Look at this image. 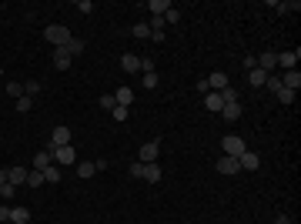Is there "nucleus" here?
Here are the masks:
<instances>
[{
	"instance_id": "obj_1",
	"label": "nucleus",
	"mask_w": 301,
	"mask_h": 224,
	"mask_svg": "<svg viewBox=\"0 0 301 224\" xmlns=\"http://www.w3.org/2000/svg\"><path fill=\"white\" fill-rule=\"evenodd\" d=\"M44 37L54 44V47H67L70 41V30L64 27V24H50V27H44Z\"/></svg>"
},
{
	"instance_id": "obj_2",
	"label": "nucleus",
	"mask_w": 301,
	"mask_h": 224,
	"mask_svg": "<svg viewBox=\"0 0 301 224\" xmlns=\"http://www.w3.org/2000/svg\"><path fill=\"white\" fill-rule=\"evenodd\" d=\"M221 147H224V157H241L248 151V144L238 137V134H228V137L221 140Z\"/></svg>"
},
{
	"instance_id": "obj_3",
	"label": "nucleus",
	"mask_w": 301,
	"mask_h": 224,
	"mask_svg": "<svg viewBox=\"0 0 301 224\" xmlns=\"http://www.w3.org/2000/svg\"><path fill=\"white\" fill-rule=\"evenodd\" d=\"M157 154H161V140H148V144H141L137 161L141 164H157Z\"/></svg>"
},
{
	"instance_id": "obj_4",
	"label": "nucleus",
	"mask_w": 301,
	"mask_h": 224,
	"mask_svg": "<svg viewBox=\"0 0 301 224\" xmlns=\"http://www.w3.org/2000/svg\"><path fill=\"white\" fill-rule=\"evenodd\" d=\"M70 144V127H54V134H50V144H47V151L54 154V147H64Z\"/></svg>"
},
{
	"instance_id": "obj_5",
	"label": "nucleus",
	"mask_w": 301,
	"mask_h": 224,
	"mask_svg": "<svg viewBox=\"0 0 301 224\" xmlns=\"http://www.w3.org/2000/svg\"><path fill=\"white\" fill-rule=\"evenodd\" d=\"M298 57H301L298 47H295V50H281V54H278V67H281V70H295Z\"/></svg>"
},
{
	"instance_id": "obj_6",
	"label": "nucleus",
	"mask_w": 301,
	"mask_h": 224,
	"mask_svg": "<svg viewBox=\"0 0 301 224\" xmlns=\"http://www.w3.org/2000/svg\"><path fill=\"white\" fill-rule=\"evenodd\" d=\"M54 161H57V164H74L77 154H74V147H70V144H64V147H54Z\"/></svg>"
},
{
	"instance_id": "obj_7",
	"label": "nucleus",
	"mask_w": 301,
	"mask_h": 224,
	"mask_svg": "<svg viewBox=\"0 0 301 224\" xmlns=\"http://www.w3.org/2000/svg\"><path fill=\"white\" fill-rule=\"evenodd\" d=\"M238 164H241V171H258L261 168V157L254 154V151H245V154L238 157Z\"/></svg>"
},
{
	"instance_id": "obj_8",
	"label": "nucleus",
	"mask_w": 301,
	"mask_h": 224,
	"mask_svg": "<svg viewBox=\"0 0 301 224\" xmlns=\"http://www.w3.org/2000/svg\"><path fill=\"white\" fill-rule=\"evenodd\" d=\"M114 100H117V107H127V111H131V104H134V90H131V87H117V90H114Z\"/></svg>"
},
{
	"instance_id": "obj_9",
	"label": "nucleus",
	"mask_w": 301,
	"mask_h": 224,
	"mask_svg": "<svg viewBox=\"0 0 301 224\" xmlns=\"http://www.w3.org/2000/svg\"><path fill=\"white\" fill-rule=\"evenodd\" d=\"M258 67L264 70V74H271V70L278 67V54H274V50H264V54H258Z\"/></svg>"
},
{
	"instance_id": "obj_10",
	"label": "nucleus",
	"mask_w": 301,
	"mask_h": 224,
	"mask_svg": "<svg viewBox=\"0 0 301 224\" xmlns=\"http://www.w3.org/2000/svg\"><path fill=\"white\" fill-rule=\"evenodd\" d=\"M281 87H288V90H298V87H301L298 67H295V70H285V74H281Z\"/></svg>"
},
{
	"instance_id": "obj_11",
	"label": "nucleus",
	"mask_w": 301,
	"mask_h": 224,
	"mask_svg": "<svg viewBox=\"0 0 301 224\" xmlns=\"http://www.w3.org/2000/svg\"><path fill=\"white\" fill-rule=\"evenodd\" d=\"M204 107H207L211 114H221L224 100H221V94H218V90H207V94H204Z\"/></svg>"
},
{
	"instance_id": "obj_12",
	"label": "nucleus",
	"mask_w": 301,
	"mask_h": 224,
	"mask_svg": "<svg viewBox=\"0 0 301 224\" xmlns=\"http://www.w3.org/2000/svg\"><path fill=\"white\" fill-rule=\"evenodd\" d=\"M174 3L171 0H148V10H150V17H164L167 10H171Z\"/></svg>"
},
{
	"instance_id": "obj_13",
	"label": "nucleus",
	"mask_w": 301,
	"mask_h": 224,
	"mask_svg": "<svg viewBox=\"0 0 301 224\" xmlns=\"http://www.w3.org/2000/svg\"><path fill=\"white\" fill-rule=\"evenodd\" d=\"M121 70L124 74H137V70H141V57L137 54H124L121 57Z\"/></svg>"
},
{
	"instance_id": "obj_14",
	"label": "nucleus",
	"mask_w": 301,
	"mask_h": 224,
	"mask_svg": "<svg viewBox=\"0 0 301 224\" xmlns=\"http://www.w3.org/2000/svg\"><path fill=\"white\" fill-rule=\"evenodd\" d=\"M141 181L161 184V164H144V174H141Z\"/></svg>"
},
{
	"instance_id": "obj_15",
	"label": "nucleus",
	"mask_w": 301,
	"mask_h": 224,
	"mask_svg": "<svg viewBox=\"0 0 301 224\" xmlns=\"http://www.w3.org/2000/svg\"><path fill=\"white\" fill-rule=\"evenodd\" d=\"M7 181L20 187V184H27V168H7Z\"/></svg>"
},
{
	"instance_id": "obj_16",
	"label": "nucleus",
	"mask_w": 301,
	"mask_h": 224,
	"mask_svg": "<svg viewBox=\"0 0 301 224\" xmlns=\"http://www.w3.org/2000/svg\"><path fill=\"white\" fill-rule=\"evenodd\" d=\"M70 60H74V57H70L64 47H54V67H57V70H67Z\"/></svg>"
},
{
	"instance_id": "obj_17",
	"label": "nucleus",
	"mask_w": 301,
	"mask_h": 224,
	"mask_svg": "<svg viewBox=\"0 0 301 224\" xmlns=\"http://www.w3.org/2000/svg\"><path fill=\"white\" fill-rule=\"evenodd\" d=\"M207 87H211V90H224V87H228V74H224V70H214V74L207 77Z\"/></svg>"
},
{
	"instance_id": "obj_18",
	"label": "nucleus",
	"mask_w": 301,
	"mask_h": 224,
	"mask_svg": "<svg viewBox=\"0 0 301 224\" xmlns=\"http://www.w3.org/2000/svg\"><path fill=\"white\" fill-rule=\"evenodd\" d=\"M218 171H221V174H238L241 164H238V157H221V161H218Z\"/></svg>"
},
{
	"instance_id": "obj_19",
	"label": "nucleus",
	"mask_w": 301,
	"mask_h": 224,
	"mask_svg": "<svg viewBox=\"0 0 301 224\" xmlns=\"http://www.w3.org/2000/svg\"><path fill=\"white\" fill-rule=\"evenodd\" d=\"M50 164H54V154H50V151L34 154V171H44V168H50Z\"/></svg>"
},
{
	"instance_id": "obj_20",
	"label": "nucleus",
	"mask_w": 301,
	"mask_h": 224,
	"mask_svg": "<svg viewBox=\"0 0 301 224\" xmlns=\"http://www.w3.org/2000/svg\"><path fill=\"white\" fill-rule=\"evenodd\" d=\"M221 117H224V121H238V117H241V100H238V104H224V107H221Z\"/></svg>"
},
{
	"instance_id": "obj_21",
	"label": "nucleus",
	"mask_w": 301,
	"mask_h": 224,
	"mask_svg": "<svg viewBox=\"0 0 301 224\" xmlns=\"http://www.w3.org/2000/svg\"><path fill=\"white\" fill-rule=\"evenodd\" d=\"M264 81H268V74H264L261 67L248 70V84H251V87H264Z\"/></svg>"
},
{
	"instance_id": "obj_22",
	"label": "nucleus",
	"mask_w": 301,
	"mask_h": 224,
	"mask_svg": "<svg viewBox=\"0 0 301 224\" xmlns=\"http://www.w3.org/2000/svg\"><path fill=\"white\" fill-rule=\"evenodd\" d=\"M84 47H87V44H84L81 37H70V41H67V47H64V50H67L70 57H81V54H84Z\"/></svg>"
},
{
	"instance_id": "obj_23",
	"label": "nucleus",
	"mask_w": 301,
	"mask_h": 224,
	"mask_svg": "<svg viewBox=\"0 0 301 224\" xmlns=\"http://www.w3.org/2000/svg\"><path fill=\"white\" fill-rule=\"evenodd\" d=\"M27 221H30L27 208H10V224H27Z\"/></svg>"
},
{
	"instance_id": "obj_24",
	"label": "nucleus",
	"mask_w": 301,
	"mask_h": 224,
	"mask_svg": "<svg viewBox=\"0 0 301 224\" xmlns=\"http://www.w3.org/2000/svg\"><path fill=\"white\" fill-rule=\"evenodd\" d=\"M271 7H274V10H281V14H291V10H301V3H298V0H285V3H278V0H274Z\"/></svg>"
},
{
	"instance_id": "obj_25",
	"label": "nucleus",
	"mask_w": 301,
	"mask_h": 224,
	"mask_svg": "<svg viewBox=\"0 0 301 224\" xmlns=\"http://www.w3.org/2000/svg\"><path fill=\"white\" fill-rule=\"evenodd\" d=\"M41 184H47L44 181V171H27V187H41Z\"/></svg>"
},
{
	"instance_id": "obj_26",
	"label": "nucleus",
	"mask_w": 301,
	"mask_h": 224,
	"mask_svg": "<svg viewBox=\"0 0 301 224\" xmlns=\"http://www.w3.org/2000/svg\"><path fill=\"white\" fill-rule=\"evenodd\" d=\"M274 97L281 100V104H285V107H291V104H295V90H288V87H281V90H278V94H274Z\"/></svg>"
},
{
	"instance_id": "obj_27",
	"label": "nucleus",
	"mask_w": 301,
	"mask_h": 224,
	"mask_svg": "<svg viewBox=\"0 0 301 224\" xmlns=\"http://www.w3.org/2000/svg\"><path fill=\"white\" fill-rule=\"evenodd\" d=\"M218 94H221V100H224V104H238V90H234L231 84L224 87V90H218Z\"/></svg>"
},
{
	"instance_id": "obj_28",
	"label": "nucleus",
	"mask_w": 301,
	"mask_h": 224,
	"mask_svg": "<svg viewBox=\"0 0 301 224\" xmlns=\"http://www.w3.org/2000/svg\"><path fill=\"white\" fill-rule=\"evenodd\" d=\"M131 34H134L137 41H150V27H148V24H134V30H131Z\"/></svg>"
},
{
	"instance_id": "obj_29",
	"label": "nucleus",
	"mask_w": 301,
	"mask_h": 224,
	"mask_svg": "<svg viewBox=\"0 0 301 224\" xmlns=\"http://www.w3.org/2000/svg\"><path fill=\"white\" fill-rule=\"evenodd\" d=\"M7 94H10L14 100H20L24 97V84H20V81H10V84H7Z\"/></svg>"
},
{
	"instance_id": "obj_30",
	"label": "nucleus",
	"mask_w": 301,
	"mask_h": 224,
	"mask_svg": "<svg viewBox=\"0 0 301 224\" xmlns=\"http://www.w3.org/2000/svg\"><path fill=\"white\" fill-rule=\"evenodd\" d=\"M97 168L91 164V161H81V168H77V178H94Z\"/></svg>"
},
{
	"instance_id": "obj_31",
	"label": "nucleus",
	"mask_w": 301,
	"mask_h": 224,
	"mask_svg": "<svg viewBox=\"0 0 301 224\" xmlns=\"http://www.w3.org/2000/svg\"><path fill=\"white\" fill-rule=\"evenodd\" d=\"M44 181H47V184H60V171H57L54 164H50V168H44Z\"/></svg>"
},
{
	"instance_id": "obj_32",
	"label": "nucleus",
	"mask_w": 301,
	"mask_h": 224,
	"mask_svg": "<svg viewBox=\"0 0 301 224\" xmlns=\"http://www.w3.org/2000/svg\"><path fill=\"white\" fill-rule=\"evenodd\" d=\"M264 87H268L271 94H278V90H281V77H274V74H268V81H264Z\"/></svg>"
},
{
	"instance_id": "obj_33",
	"label": "nucleus",
	"mask_w": 301,
	"mask_h": 224,
	"mask_svg": "<svg viewBox=\"0 0 301 224\" xmlns=\"http://www.w3.org/2000/svg\"><path fill=\"white\" fill-rule=\"evenodd\" d=\"M100 107H104V111H114V107H117V100H114V94H104V97H100Z\"/></svg>"
},
{
	"instance_id": "obj_34",
	"label": "nucleus",
	"mask_w": 301,
	"mask_h": 224,
	"mask_svg": "<svg viewBox=\"0 0 301 224\" xmlns=\"http://www.w3.org/2000/svg\"><path fill=\"white\" fill-rule=\"evenodd\" d=\"M24 94H27V97L41 94V84H37V81H27V84H24Z\"/></svg>"
},
{
	"instance_id": "obj_35",
	"label": "nucleus",
	"mask_w": 301,
	"mask_h": 224,
	"mask_svg": "<svg viewBox=\"0 0 301 224\" xmlns=\"http://www.w3.org/2000/svg\"><path fill=\"white\" fill-rule=\"evenodd\" d=\"M110 117H114L117 124H124V121H127V107H114V111H110Z\"/></svg>"
},
{
	"instance_id": "obj_36",
	"label": "nucleus",
	"mask_w": 301,
	"mask_h": 224,
	"mask_svg": "<svg viewBox=\"0 0 301 224\" xmlns=\"http://www.w3.org/2000/svg\"><path fill=\"white\" fill-rule=\"evenodd\" d=\"M141 81H144V87H157V70H150V74H144Z\"/></svg>"
},
{
	"instance_id": "obj_37",
	"label": "nucleus",
	"mask_w": 301,
	"mask_h": 224,
	"mask_svg": "<svg viewBox=\"0 0 301 224\" xmlns=\"http://www.w3.org/2000/svg\"><path fill=\"white\" fill-rule=\"evenodd\" d=\"M77 10H81V14H94V3H91V0H77Z\"/></svg>"
},
{
	"instance_id": "obj_38",
	"label": "nucleus",
	"mask_w": 301,
	"mask_h": 224,
	"mask_svg": "<svg viewBox=\"0 0 301 224\" xmlns=\"http://www.w3.org/2000/svg\"><path fill=\"white\" fill-rule=\"evenodd\" d=\"M14 191H17V187H14L10 181H7V184H0V197H14Z\"/></svg>"
},
{
	"instance_id": "obj_39",
	"label": "nucleus",
	"mask_w": 301,
	"mask_h": 224,
	"mask_svg": "<svg viewBox=\"0 0 301 224\" xmlns=\"http://www.w3.org/2000/svg\"><path fill=\"white\" fill-rule=\"evenodd\" d=\"M30 104H34V97H27V94H24V97L17 100V111H30Z\"/></svg>"
},
{
	"instance_id": "obj_40",
	"label": "nucleus",
	"mask_w": 301,
	"mask_h": 224,
	"mask_svg": "<svg viewBox=\"0 0 301 224\" xmlns=\"http://www.w3.org/2000/svg\"><path fill=\"white\" fill-rule=\"evenodd\" d=\"M178 20H181V14H178V10H174V7H171V10H167V14H164V24H178Z\"/></svg>"
},
{
	"instance_id": "obj_41",
	"label": "nucleus",
	"mask_w": 301,
	"mask_h": 224,
	"mask_svg": "<svg viewBox=\"0 0 301 224\" xmlns=\"http://www.w3.org/2000/svg\"><path fill=\"white\" fill-rule=\"evenodd\" d=\"M241 67H245V70H254V67H258V57H245V60H241Z\"/></svg>"
},
{
	"instance_id": "obj_42",
	"label": "nucleus",
	"mask_w": 301,
	"mask_h": 224,
	"mask_svg": "<svg viewBox=\"0 0 301 224\" xmlns=\"http://www.w3.org/2000/svg\"><path fill=\"white\" fill-rule=\"evenodd\" d=\"M10 221V208H7V204H0V224H7Z\"/></svg>"
},
{
	"instance_id": "obj_43",
	"label": "nucleus",
	"mask_w": 301,
	"mask_h": 224,
	"mask_svg": "<svg viewBox=\"0 0 301 224\" xmlns=\"http://www.w3.org/2000/svg\"><path fill=\"white\" fill-rule=\"evenodd\" d=\"M131 174H134V178H141V174H144V164H141V161H134V164H131Z\"/></svg>"
},
{
	"instance_id": "obj_44",
	"label": "nucleus",
	"mask_w": 301,
	"mask_h": 224,
	"mask_svg": "<svg viewBox=\"0 0 301 224\" xmlns=\"http://www.w3.org/2000/svg\"><path fill=\"white\" fill-rule=\"evenodd\" d=\"M274 224H291V218H288V214H278V218H274Z\"/></svg>"
},
{
	"instance_id": "obj_45",
	"label": "nucleus",
	"mask_w": 301,
	"mask_h": 224,
	"mask_svg": "<svg viewBox=\"0 0 301 224\" xmlns=\"http://www.w3.org/2000/svg\"><path fill=\"white\" fill-rule=\"evenodd\" d=\"M0 184H7V168L0 171Z\"/></svg>"
}]
</instances>
